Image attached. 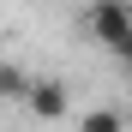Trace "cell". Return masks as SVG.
<instances>
[{
	"instance_id": "cell-1",
	"label": "cell",
	"mask_w": 132,
	"mask_h": 132,
	"mask_svg": "<svg viewBox=\"0 0 132 132\" xmlns=\"http://www.w3.org/2000/svg\"><path fill=\"white\" fill-rule=\"evenodd\" d=\"M90 36L114 54L120 42L132 36V6H126V0H96V6H90Z\"/></svg>"
},
{
	"instance_id": "cell-2",
	"label": "cell",
	"mask_w": 132,
	"mask_h": 132,
	"mask_svg": "<svg viewBox=\"0 0 132 132\" xmlns=\"http://www.w3.org/2000/svg\"><path fill=\"white\" fill-rule=\"evenodd\" d=\"M24 114H36V120H66V84H60V78H36Z\"/></svg>"
},
{
	"instance_id": "cell-3",
	"label": "cell",
	"mask_w": 132,
	"mask_h": 132,
	"mask_svg": "<svg viewBox=\"0 0 132 132\" xmlns=\"http://www.w3.org/2000/svg\"><path fill=\"white\" fill-rule=\"evenodd\" d=\"M30 90H36V78L24 72V66L0 60V96H6V102H30Z\"/></svg>"
},
{
	"instance_id": "cell-4",
	"label": "cell",
	"mask_w": 132,
	"mask_h": 132,
	"mask_svg": "<svg viewBox=\"0 0 132 132\" xmlns=\"http://www.w3.org/2000/svg\"><path fill=\"white\" fill-rule=\"evenodd\" d=\"M78 132H126V114L120 108H90V114H78Z\"/></svg>"
},
{
	"instance_id": "cell-5",
	"label": "cell",
	"mask_w": 132,
	"mask_h": 132,
	"mask_svg": "<svg viewBox=\"0 0 132 132\" xmlns=\"http://www.w3.org/2000/svg\"><path fill=\"white\" fill-rule=\"evenodd\" d=\"M114 60H120V66H126V72H132V36H126V42H120V48H114Z\"/></svg>"
}]
</instances>
